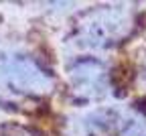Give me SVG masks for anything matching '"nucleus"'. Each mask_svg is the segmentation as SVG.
<instances>
[{
  "mask_svg": "<svg viewBox=\"0 0 146 136\" xmlns=\"http://www.w3.org/2000/svg\"><path fill=\"white\" fill-rule=\"evenodd\" d=\"M2 75L18 91L41 93L51 87V77L29 57H10L2 65Z\"/></svg>",
  "mask_w": 146,
  "mask_h": 136,
  "instance_id": "f257e3e1",
  "label": "nucleus"
},
{
  "mask_svg": "<svg viewBox=\"0 0 146 136\" xmlns=\"http://www.w3.org/2000/svg\"><path fill=\"white\" fill-rule=\"evenodd\" d=\"M75 87L83 93H96L102 89V67L94 61H81L71 69Z\"/></svg>",
  "mask_w": 146,
  "mask_h": 136,
  "instance_id": "f03ea898",
  "label": "nucleus"
},
{
  "mask_svg": "<svg viewBox=\"0 0 146 136\" xmlns=\"http://www.w3.org/2000/svg\"><path fill=\"white\" fill-rule=\"evenodd\" d=\"M132 79H134V67L128 63V61L120 63V65L114 69V81H118L120 85H128Z\"/></svg>",
  "mask_w": 146,
  "mask_h": 136,
  "instance_id": "7ed1b4c3",
  "label": "nucleus"
}]
</instances>
